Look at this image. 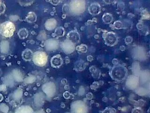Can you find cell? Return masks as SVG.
I'll return each instance as SVG.
<instances>
[{"label": "cell", "mask_w": 150, "mask_h": 113, "mask_svg": "<svg viewBox=\"0 0 150 113\" xmlns=\"http://www.w3.org/2000/svg\"><path fill=\"white\" fill-rule=\"evenodd\" d=\"M127 74L126 68L122 65H117L113 67L110 73L112 78L116 81L123 80L126 77Z\"/></svg>", "instance_id": "obj_1"}, {"label": "cell", "mask_w": 150, "mask_h": 113, "mask_svg": "<svg viewBox=\"0 0 150 113\" xmlns=\"http://www.w3.org/2000/svg\"><path fill=\"white\" fill-rule=\"evenodd\" d=\"M15 30L14 24L12 22H5L0 26V33L5 37H10L14 34Z\"/></svg>", "instance_id": "obj_2"}, {"label": "cell", "mask_w": 150, "mask_h": 113, "mask_svg": "<svg viewBox=\"0 0 150 113\" xmlns=\"http://www.w3.org/2000/svg\"><path fill=\"white\" fill-rule=\"evenodd\" d=\"M33 61L34 63L36 65L43 66L47 62V55L43 51H36L33 54Z\"/></svg>", "instance_id": "obj_3"}, {"label": "cell", "mask_w": 150, "mask_h": 113, "mask_svg": "<svg viewBox=\"0 0 150 113\" xmlns=\"http://www.w3.org/2000/svg\"><path fill=\"white\" fill-rule=\"evenodd\" d=\"M104 41L106 45L112 46L116 44L117 42V36L113 32H108L103 35Z\"/></svg>", "instance_id": "obj_4"}, {"label": "cell", "mask_w": 150, "mask_h": 113, "mask_svg": "<svg viewBox=\"0 0 150 113\" xmlns=\"http://www.w3.org/2000/svg\"><path fill=\"white\" fill-rule=\"evenodd\" d=\"M89 11L92 15H96L101 12V7L98 3H93L89 8Z\"/></svg>", "instance_id": "obj_5"}, {"label": "cell", "mask_w": 150, "mask_h": 113, "mask_svg": "<svg viewBox=\"0 0 150 113\" xmlns=\"http://www.w3.org/2000/svg\"><path fill=\"white\" fill-rule=\"evenodd\" d=\"M51 64L54 68L60 67L62 64V60L61 56L60 55L54 56L51 60Z\"/></svg>", "instance_id": "obj_6"}, {"label": "cell", "mask_w": 150, "mask_h": 113, "mask_svg": "<svg viewBox=\"0 0 150 113\" xmlns=\"http://www.w3.org/2000/svg\"><path fill=\"white\" fill-rule=\"evenodd\" d=\"M102 19L106 24H110L113 20V17L109 13H106L103 15Z\"/></svg>", "instance_id": "obj_7"}, {"label": "cell", "mask_w": 150, "mask_h": 113, "mask_svg": "<svg viewBox=\"0 0 150 113\" xmlns=\"http://www.w3.org/2000/svg\"><path fill=\"white\" fill-rule=\"evenodd\" d=\"M102 113H116V111L115 109L112 108H106L104 110Z\"/></svg>", "instance_id": "obj_8"}, {"label": "cell", "mask_w": 150, "mask_h": 113, "mask_svg": "<svg viewBox=\"0 0 150 113\" xmlns=\"http://www.w3.org/2000/svg\"><path fill=\"white\" fill-rule=\"evenodd\" d=\"M114 26L115 28L121 29L123 26V24L120 21H117L114 23Z\"/></svg>", "instance_id": "obj_9"}, {"label": "cell", "mask_w": 150, "mask_h": 113, "mask_svg": "<svg viewBox=\"0 0 150 113\" xmlns=\"http://www.w3.org/2000/svg\"><path fill=\"white\" fill-rule=\"evenodd\" d=\"M132 113H143V112L141 108H136L133 110Z\"/></svg>", "instance_id": "obj_10"}, {"label": "cell", "mask_w": 150, "mask_h": 113, "mask_svg": "<svg viewBox=\"0 0 150 113\" xmlns=\"http://www.w3.org/2000/svg\"><path fill=\"white\" fill-rule=\"evenodd\" d=\"M125 41L126 43H130L132 42V37H130V36H128V37H127L125 38Z\"/></svg>", "instance_id": "obj_11"}]
</instances>
